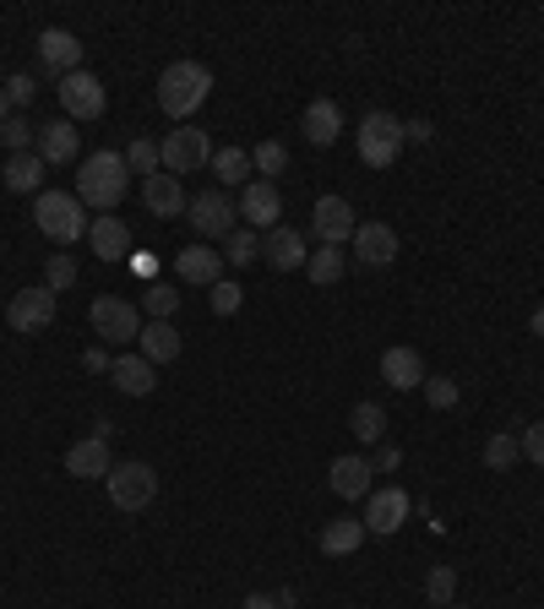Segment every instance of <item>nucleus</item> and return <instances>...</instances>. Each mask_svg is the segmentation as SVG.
Returning <instances> with one entry per match:
<instances>
[{
    "label": "nucleus",
    "instance_id": "obj_31",
    "mask_svg": "<svg viewBox=\"0 0 544 609\" xmlns=\"http://www.w3.org/2000/svg\"><path fill=\"white\" fill-rule=\"evenodd\" d=\"M305 272H311V283H322V288H333L343 272H348V256H343L338 245H316V256L305 262Z\"/></svg>",
    "mask_w": 544,
    "mask_h": 609
},
{
    "label": "nucleus",
    "instance_id": "obj_32",
    "mask_svg": "<svg viewBox=\"0 0 544 609\" xmlns=\"http://www.w3.org/2000/svg\"><path fill=\"white\" fill-rule=\"evenodd\" d=\"M257 256H262V234L240 223V229H234V234L223 240V262H229V267H251Z\"/></svg>",
    "mask_w": 544,
    "mask_h": 609
},
{
    "label": "nucleus",
    "instance_id": "obj_10",
    "mask_svg": "<svg viewBox=\"0 0 544 609\" xmlns=\"http://www.w3.org/2000/svg\"><path fill=\"white\" fill-rule=\"evenodd\" d=\"M55 300H61V294H50L44 283H33V288L11 294V305H6V327H11V333H22V338H28V333L55 327V311H61Z\"/></svg>",
    "mask_w": 544,
    "mask_h": 609
},
{
    "label": "nucleus",
    "instance_id": "obj_41",
    "mask_svg": "<svg viewBox=\"0 0 544 609\" xmlns=\"http://www.w3.org/2000/svg\"><path fill=\"white\" fill-rule=\"evenodd\" d=\"M425 398H430V408H452L458 403V381L452 376H425Z\"/></svg>",
    "mask_w": 544,
    "mask_h": 609
},
{
    "label": "nucleus",
    "instance_id": "obj_43",
    "mask_svg": "<svg viewBox=\"0 0 544 609\" xmlns=\"http://www.w3.org/2000/svg\"><path fill=\"white\" fill-rule=\"evenodd\" d=\"M6 87V98H11V109H22V104H33V93H39V82L33 76H11V82H0Z\"/></svg>",
    "mask_w": 544,
    "mask_h": 609
},
{
    "label": "nucleus",
    "instance_id": "obj_15",
    "mask_svg": "<svg viewBox=\"0 0 544 609\" xmlns=\"http://www.w3.org/2000/svg\"><path fill=\"white\" fill-rule=\"evenodd\" d=\"M370 479H376V463L359 458V452H343V458H333V469H327V484H333V495H343V501L370 495V490H376Z\"/></svg>",
    "mask_w": 544,
    "mask_h": 609
},
{
    "label": "nucleus",
    "instance_id": "obj_37",
    "mask_svg": "<svg viewBox=\"0 0 544 609\" xmlns=\"http://www.w3.org/2000/svg\"><path fill=\"white\" fill-rule=\"evenodd\" d=\"M452 594H458V571L452 566H430V577H425V599L436 609L452 605Z\"/></svg>",
    "mask_w": 544,
    "mask_h": 609
},
{
    "label": "nucleus",
    "instance_id": "obj_24",
    "mask_svg": "<svg viewBox=\"0 0 544 609\" xmlns=\"http://www.w3.org/2000/svg\"><path fill=\"white\" fill-rule=\"evenodd\" d=\"M136 343H142L136 354H142L147 365H175V359H180V348H186V338L175 333V322H147Z\"/></svg>",
    "mask_w": 544,
    "mask_h": 609
},
{
    "label": "nucleus",
    "instance_id": "obj_36",
    "mask_svg": "<svg viewBox=\"0 0 544 609\" xmlns=\"http://www.w3.org/2000/svg\"><path fill=\"white\" fill-rule=\"evenodd\" d=\"M126 169H132V175H142V180H153V175L164 169V158H158V141L136 136L132 147H126Z\"/></svg>",
    "mask_w": 544,
    "mask_h": 609
},
{
    "label": "nucleus",
    "instance_id": "obj_48",
    "mask_svg": "<svg viewBox=\"0 0 544 609\" xmlns=\"http://www.w3.org/2000/svg\"><path fill=\"white\" fill-rule=\"evenodd\" d=\"M240 609H278V599H268V594H251Z\"/></svg>",
    "mask_w": 544,
    "mask_h": 609
},
{
    "label": "nucleus",
    "instance_id": "obj_25",
    "mask_svg": "<svg viewBox=\"0 0 544 609\" xmlns=\"http://www.w3.org/2000/svg\"><path fill=\"white\" fill-rule=\"evenodd\" d=\"M300 132H305V141H311V147H333V141L343 136V109L333 104V98H316V104L305 109Z\"/></svg>",
    "mask_w": 544,
    "mask_h": 609
},
{
    "label": "nucleus",
    "instance_id": "obj_29",
    "mask_svg": "<svg viewBox=\"0 0 544 609\" xmlns=\"http://www.w3.org/2000/svg\"><path fill=\"white\" fill-rule=\"evenodd\" d=\"M316 544H322V555H333V560H338V555H354V549L365 544V523H359V517H333Z\"/></svg>",
    "mask_w": 544,
    "mask_h": 609
},
{
    "label": "nucleus",
    "instance_id": "obj_6",
    "mask_svg": "<svg viewBox=\"0 0 544 609\" xmlns=\"http://www.w3.org/2000/svg\"><path fill=\"white\" fill-rule=\"evenodd\" d=\"M87 322H93V333L104 343H136L142 338V311H136L132 300H121V294L93 300V305H87Z\"/></svg>",
    "mask_w": 544,
    "mask_h": 609
},
{
    "label": "nucleus",
    "instance_id": "obj_21",
    "mask_svg": "<svg viewBox=\"0 0 544 609\" xmlns=\"http://www.w3.org/2000/svg\"><path fill=\"white\" fill-rule=\"evenodd\" d=\"M175 277L180 283H197V288H212V283H223V256L212 245H186L175 256Z\"/></svg>",
    "mask_w": 544,
    "mask_h": 609
},
{
    "label": "nucleus",
    "instance_id": "obj_44",
    "mask_svg": "<svg viewBox=\"0 0 544 609\" xmlns=\"http://www.w3.org/2000/svg\"><path fill=\"white\" fill-rule=\"evenodd\" d=\"M370 463H376V474H398V469H404V452H398V447H381Z\"/></svg>",
    "mask_w": 544,
    "mask_h": 609
},
{
    "label": "nucleus",
    "instance_id": "obj_12",
    "mask_svg": "<svg viewBox=\"0 0 544 609\" xmlns=\"http://www.w3.org/2000/svg\"><path fill=\"white\" fill-rule=\"evenodd\" d=\"M311 229H316V240L322 245H348L354 240V229H359V218H354V207L343 202V197H316L311 207Z\"/></svg>",
    "mask_w": 544,
    "mask_h": 609
},
{
    "label": "nucleus",
    "instance_id": "obj_11",
    "mask_svg": "<svg viewBox=\"0 0 544 609\" xmlns=\"http://www.w3.org/2000/svg\"><path fill=\"white\" fill-rule=\"evenodd\" d=\"M408 512H414V501H408L404 484H381V490H370V495H365V534L393 539V534L408 523Z\"/></svg>",
    "mask_w": 544,
    "mask_h": 609
},
{
    "label": "nucleus",
    "instance_id": "obj_27",
    "mask_svg": "<svg viewBox=\"0 0 544 609\" xmlns=\"http://www.w3.org/2000/svg\"><path fill=\"white\" fill-rule=\"evenodd\" d=\"M44 158L39 153H11L6 158V191H17V197H39L44 191Z\"/></svg>",
    "mask_w": 544,
    "mask_h": 609
},
{
    "label": "nucleus",
    "instance_id": "obj_42",
    "mask_svg": "<svg viewBox=\"0 0 544 609\" xmlns=\"http://www.w3.org/2000/svg\"><path fill=\"white\" fill-rule=\"evenodd\" d=\"M517 447H523V458H529V463H540V469H544V419H534V424L517 435Z\"/></svg>",
    "mask_w": 544,
    "mask_h": 609
},
{
    "label": "nucleus",
    "instance_id": "obj_38",
    "mask_svg": "<svg viewBox=\"0 0 544 609\" xmlns=\"http://www.w3.org/2000/svg\"><path fill=\"white\" fill-rule=\"evenodd\" d=\"M33 136H39V126H28L22 115H11V120L0 126V141H6V153H33Z\"/></svg>",
    "mask_w": 544,
    "mask_h": 609
},
{
    "label": "nucleus",
    "instance_id": "obj_22",
    "mask_svg": "<svg viewBox=\"0 0 544 609\" xmlns=\"http://www.w3.org/2000/svg\"><path fill=\"white\" fill-rule=\"evenodd\" d=\"M109 376H115V387H121L126 398H147V392H158V365H147L142 354H115Z\"/></svg>",
    "mask_w": 544,
    "mask_h": 609
},
{
    "label": "nucleus",
    "instance_id": "obj_5",
    "mask_svg": "<svg viewBox=\"0 0 544 609\" xmlns=\"http://www.w3.org/2000/svg\"><path fill=\"white\" fill-rule=\"evenodd\" d=\"M104 490H109V501L121 512H147L158 501V474L147 463H115L109 479H104Z\"/></svg>",
    "mask_w": 544,
    "mask_h": 609
},
{
    "label": "nucleus",
    "instance_id": "obj_4",
    "mask_svg": "<svg viewBox=\"0 0 544 609\" xmlns=\"http://www.w3.org/2000/svg\"><path fill=\"white\" fill-rule=\"evenodd\" d=\"M404 153V120L387 115V109H370L359 120V164L365 169H393Z\"/></svg>",
    "mask_w": 544,
    "mask_h": 609
},
{
    "label": "nucleus",
    "instance_id": "obj_39",
    "mask_svg": "<svg viewBox=\"0 0 544 609\" xmlns=\"http://www.w3.org/2000/svg\"><path fill=\"white\" fill-rule=\"evenodd\" d=\"M71 283H76V262H71V256H50V262H44V288H50V294H66Z\"/></svg>",
    "mask_w": 544,
    "mask_h": 609
},
{
    "label": "nucleus",
    "instance_id": "obj_19",
    "mask_svg": "<svg viewBox=\"0 0 544 609\" xmlns=\"http://www.w3.org/2000/svg\"><path fill=\"white\" fill-rule=\"evenodd\" d=\"M262 262H268L272 272H294L311 262V251H305V234L300 229H272V234H262Z\"/></svg>",
    "mask_w": 544,
    "mask_h": 609
},
{
    "label": "nucleus",
    "instance_id": "obj_3",
    "mask_svg": "<svg viewBox=\"0 0 544 609\" xmlns=\"http://www.w3.org/2000/svg\"><path fill=\"white\" fill-rule=\"evenodd\" d=\"M33 223H39V234H50L55 245H71V240L87 234V207L76 202L71 191H39V197H33Z\"/></svg>",
    "mask_w": 544,
    "mask_h": 609
},
{
    "label": "nucleus",
    "instance_id": "obj_16",
    "mask_svg": "<svg viewBox=\"0 0 544 609\" xmlns=\"http://www.w3.org/2000/svg\"><path fill=\"white\" fill-rule=\"evenodd\" d=\"M142 207H147L153 218H180V212L191 207V197H186V180L158 169L153 180H142Z\"/></svg>",
    "mask_w": 544,
    "mask_h": 609
},
{
    "label": "nucleus",
    "instance_id": "obj_40",
    "mask_svg": "<svg viewBox=\"0 0 544 609\" xmlns=\"http://www.w3.org/2000/svg\"><path fill=\"white\" fill-rule=\"evenodd\" d=\"M240 305H245L240 283H229V277H223V283H212V316H234Z\"/></svg>",
    "mask_w": 544,
    "mask_h": 609
},
{
    "label": "nucleus",
    "instance_id": "obj_51",
    "mask_svg": "<svg viewBox=\"0 0 544 609\" xmlns=\"http://www.w3.org/2000/svg\"><path fill=\"white\" fill-rule=\"evenodd\" d=\"M447 609H469V605H447Z\"/></svg>",
    "mask_w": 544,
    "mask_h": 609
},
{
    "label": "nucleus",
    "instance_id": "obj_20",
    "mask_svg": "<svg viewBox=\"0 0 544 609\" xmlns=\"http://www.w3.org/2000/svg\"><path fill=\"white\" fill-rule=\"evenodd\" d=\"M115 458H109V441L104 435H82L76 447H66V474L71 479H109Z\"/></svg>",
    "mask_w": 544,
    "mask_h": 609
},
{
    "label": "nucleus",
    "instance_id": "obj_26",
    "mask_svg": "<svg viewBox=\"0 0 544 609\" xmlns=\"http://www.w3.org/2000/svg\"><path fill=\"white\" fill-rule=\"evenodd\" d=\"M76 126L71 120H50V126H39V136H33V153L44 158V164H71L76 158Z\"/></svg>",
    "mask_w": 544,
    "mask_h": 609
},
{
    "label": "nucleus",
    "instance_id": "obj_28",
    "mask_svg": "<svg viewBox=\"0 0 544 609\" xmlns=\"http://www.w3.org/2000/svg\"><path fill=\"white\" fill-rule=\"evenodd\" d=\"M212 175H218V191H234V186H251V153L245 147H212V164H207Z\"/></svg>",
    "mask_w": 544,
    "mask_h": 609
},
{
    "label": "nucleus",
    "instance_id": "obj_30",
    "mask_svg": "<svg viewBox=\"0 0 544 609\" xmlns=\"http://www.w3.org/2000/svg\"><path fill=\"white\" fill-rule=\"evenodd\" d=\"M348 430L359 435V447H381V441H387V408L381 403H354Z\"/></svg>",
    "mask_w": 544,
    "mask_h": 609
},
{
    "label": "nucleus",
    "instance_id": "obj_33",
    "mask_svg": "<svg viewBox=\"0 0 544 609\" xmlns=\"http://www.w3.org/2000/svg\"><path fill=\"white\" fill-rule=\"evenodd\" d=\"M142 311H147L153 322H169V316L180 311V288H175V283H147V288H142Z\"/></svg>",
    "mask_w": 544,
    "mask_h": 609
},
{
    "label": "nucleus",
    "instance_id": "obj_13",
    "mask_svg": "<svg viewBox=\"0 0 544 609\" xmlns=\"http://www.w3.org/2000/svg\"><path fill=\"white\" fill-rule=\"evenodd\" d=\"M278 218H283V197H278V186H272V180H251V186L240 191V223H245V229H257V234H272V229H278Z\"/></svg>",
    "mask_w": 544,
    "mask_h": 609
},
{
    "label": "nucleus",
    "instance_id": "obj_35",
    "mask_svg": "<svg viewBox=\"0 0 544 609\" xmlns=\"http://www.w3.org/2000/svg\"><path fill=\"white\" fill-rule=\"evenodd\" d=\"M283 164H289V147L268 136V141H257L251 147V169H257V180H272V175H283Z\"/></svg>",
    "mask_w": 544,
    "mask_h": 609
},
{
    "label": "nucleus",
    "instance_id": "obj_23",
    "mask_svg": "<svg viewBox=\"0 0 544 609\" xmlns=\"http://www.w3.org/2000/svg\"><path fill=\"white\" fill-rule=\"evenodd\" d=\"M87 245H93L98 262H126L132 256V229L121 218H98V223H87Z\"/></svg>",
    "mask_w": 544,
    "mask_h": 609
},
{
    "label": "nucleus",
    "instance_id": "obj_1",
    "mask_svg": "<svg viewBox=\"0 0 544 609\" xmlns=\"http://www.w3.org/2000/svg\"><path fill=\"white\" fill-rule=\"evenodd\" d=\"M132 191V169H126V153L115 147H98L82 158V175H76V202L93 207V212H109V207L126 202Z\"/></svg>",
    "mask_w": 544,
    "mask_h": 609
},
{
    "label": "nucleus",
    "instance_id": "obj_18",
    "mask_svg": "<svg viewBox=\"0 0 544 609\" xmlns=\"http://www.w3.org/2000/svg\"><path fill=\"white\" fill-rule=\"evenodd\" d=\"M39 61H44V71H55V76L82 71V39L66 33V28H44L39 33Z\"/></svg>",
    "mask_w": 544,
    "mask_h": 609
},
{
    "label": "nucleus",
    "instance_id": "obj_34",
    "mask_svg": "<svg viewBox=\"0 0 544 609\" xmlns=\"http://www.w3.org/2000/svg\"><path fill=\"white\" fill-rule=\"evenodd\" d=\"M517 458H523V447H517V435H512V430H501V435H490V441H484V469L506 474V469H517Z\"/></svg>",
    "mask_w": 544,
    "mask_h": 609
},
{
    "label": "nucleus",
    "instance_id": "obj_46",
    "mask_svg": "<svg viewBox=\"0 0 544 609\" xmlns=\"http://www.w3.org/2000/svg\"><path fill=\"white\" fill-rule=\"evenodd\" d=\"M126 267H132L136 277H153V251H132V256H126Z\"/></svg>",
    "mask_w": 544,
    "mask_h": 609
},
{
    "label": "nucleus",
    "instance_id": "obj_50",
    "mask_svg": "<svg viewBox=\"0 0 544 609\" xmlns=\"http://www.w3.org/2000/svg\"><path fill=\"white\" fill-rule=\"evenodd\" d=\"M11 120V98H6V87H0V126Z\"/></svg>",
    "mask_w": 544,
    "mask_h": 609
},
{
    "label": "nucleus",
    "instance_id": "obj_2",
    "mask_svg": "<svg viewBox=\"0 0 544 609\" xmlns=\"http://www.w3.org/2000/svg\"><path fill=\"white\" fill-rule=\"evenodd\" d=\"M207 93H212V71L202 61H175V66H164V76H158V109L169 120H180V126L202 109Z\"/></svg>",
    "mask_w": 544,
    "mask_h": 609
},
{
    "label": "nucleus",
    "instance_id": "obj_17",
    "mask_svg": "<svg viewBox=\"0 0 544 609\" xmlns=\"http://www.w3.org/2000/svg\"><path fill=\"white\" fill-rule=\"evenodd\" d=\"M381 381L393 387V392H414V387H425V359H419V348H381Z\"/></svg>",
    "mask_w": 544,
    "mask_h": 609
},
{
    "label": "nucleus",
    "instance_id": "obj_14",
    "mask_svg": "<svg viewBox=\"0 0 544 609\" xmlns=\"http://www.w3.org/2000/svg\"><path fill=\"white\" fill-rule=\"evenodd\" d=\"M348 245H354L359 267H393L398 262V229L393 223H359Z\"/></svg>",
    "mask_w": 544,
    "mask_h": 609
},
{
    "label": "nucleus",
    "instance_id": "obj_7",
    "mask_svg": "<svg viewBox=\"0 0 544 609\" xmlns=\"http://www.w3.org/2000/svg\"><path fill=\"white\" fill-rule=\"evenodd\" d=\"M186 218H191V229H197L202 240H229V234L240 229V202H234L229 191H202V197H191Z\"/></svg>",
    "mask_w": 544,
    "mask_h": 609
},
{
    "label": "nucleus",
    "instance_id": "obj_47",
    "mask_svg": "<svg viewBox=\"0 0 544 609\" xmlns=\"http://www.w3.org/2000/svg\"><path fill=\"white\" fill-rule=\"evenodd\" d=\"M430 136H436V132H430V120H408V126H404V141H419V147H425Z\"/></svg>",
    "mask_w": 544,
    "mask_h": 609
},
{
    "label": "nucleus",
    "instance_id": "obj_8",
    "mask_svg": "<svg viewBox=\"0 0 544 609\" xmlns=\"http://www.w3.org/2000/svg\"><path fill=\"white\" fill-rule=\"evenodd\" d=\"M55 93H61V109H66V120H98L104 109H109V93H104V82L93 76V71H71L55 82Z\"/></svg>",
    "mask_w": 544,
    "mask_h": 609
},
{
    "label": "nucleus",
    "instance_id": "obj_9",
    "mask_svg": "<svg viewBox=\"0 0 544 609\" xmlns=\"http://www.w3.org/2000/svg\"><path fill=\"white\" fill-rule=\"evenodd\" d=\"M158 158H164V175H197L212 164V141L197 126H180L158 141Z\"/></svg>",
    "mask_w": 544,
    "mask_h": 609
},
{
    "label": "nucleus",
    "instance_id": "obj_49",
    "mask_svg": "<svg viewBox=\"0 0 544 609\" xmlns=\"http://www.w3.org/2000/svg\"><path fill=\"white\" fill-rule=\"evenodd\" d=\"M529 327H534V338H544V305H534V322Z\"/></svg>",
    "mask_w": 544,
    "mask_h": 609
},
{
    "label": "nucleus",
    "instance_id": "obj_45",
    "mask_svg": "<svg viewBox=\"0 0 544 609\" xmlns=\"http://www.w3.org/2000/svg\"><path fill=\"white\" fill-rule=\"evenodd\" d=\"M109 365H115V359H109L104 348H87V354H82V370H93V376H104Z\"/></svg>",
    "mask_w": 544,
    "mask_h": 609
}]
</instances>
